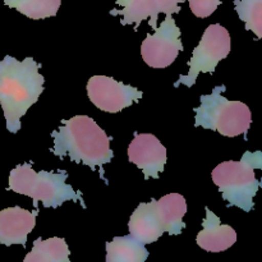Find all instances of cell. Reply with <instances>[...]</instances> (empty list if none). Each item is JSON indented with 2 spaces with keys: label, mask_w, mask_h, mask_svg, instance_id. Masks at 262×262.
<instances>
[{
  "label": "cell",
  "mask_w": 262,
  "mask_h": 262,
  "mask_svg": "<svg viewBox=\"0 0 262 262\" xmlns=\"http://www.w3.org/2000/svg\"><path fill=\"white\" fill-rule=\"evenodd\" d=\"M40 68L31 56L17 60L7 55L0 61V105L10 133L20 129L22 117L42 94L45 78Z\"/></svg>",
  "instance_id": "6da1fadb"
},
{
  "label": "cell",
  "mask_w": 262,
  "mask_h": 262,
  "mask_svg": "<svg viewBox=\"0 0 262 262\" xmlns=\"http://www.w3.org/2000/svg\"><path fill=\"white\" fill-rule=\"evenodd\" d=\"M54 140L53 154L59 158L68 156L74 163L90 166L92 171L113 160L110 141L112 137L104 132L92 118L87 115H76L63 120L60 127L51 132Z\"/></svg>",
  "instance_id": "7a4b0ae2"
},
{
  "label": "cell",
  "mask_w": 262,
  "mask_h": 262,
  "mask_svg": "<svg viewBox=\"0 0 262 262\" xmlns=\"http://www.w3.org/2000/svg\"><path fill=\"white\" fill-rule=\"evenodd\" d=\"M68 173L66 170L36 171L31 164H20L17 165L9 174V191L23 196L31 197L35 201L42 202L43 206L56 207L61 206L64 202L73 201L79 202L83 209H86L83 197L81 192H76L71 184L67 183Z\"/></svg>",
  "instance_id": "3957f363"
},
{
  "label": "cell",
  "mask_w": 262,
  "mask_h": 262,
  "mask_svg": "<svg viewBox=\"0 0 262 262\" xmlns=\"http://www.w3.org/2000/svg\"><path fill=\"white\" fill-rule=\"evenodd\" d=\"M261 168V151H246L239 161H224L212 170V181L228 206H237L245 212L253 209V199L261 187L255 170Z\"/></svg>",
  "instance_id": "277c9868"
},
{
  "label": "cell",
  "mask_w": 262,
  "mask_h": 262,
  "mask_svg": "<svg viewBox=\"0 0 262 262\" xmlns=\"http://www.w3.org/2000/svg\"><path fill=\"white\" fill-rule=\"evenodd\" d=\"M225 86H216L210 95L200 97L201 105L194 107V125L216 130L225 137L247 133L252 123L251 110L245 102L230 101L223 96Z\"/></svg>",
  "instance_id": "5b68a950"
},
{
  "label": "cell",
  "mask_w": 262,
  "mask_h": 262,
  "mask_svg": "<svg viewBox=\"0 0 262 262\" xmlns=\"http://www.w3.org/2000/svg\"><path fill=\"white\" fill-rule=\"evenodd\" d=\"M230 49L232 41L227 28L219 23L210 25L205 30L201 41L197 48H194L191 60L188 61V73L179 77L174 87H179V84L192 87L196 83L200 73H214L219 61L229 55Z\"/></svg>",
  "instance_id": "8992f818"
},
{
  "label": "cell",
  "mask_w": 262,
  "mask_h": 262,
  "mask_svg": "<svg viewBox=\"0 0 262 262\" xmlns=\"http://www.w3.org/2000/svg\"><path fill=\"white\" fill-rule=\"evenodd\" d=\"M182 33L171 15H166L152 35H147L141 45V55L148 67L164 69L173 64L179 51H183Z\"/></svg>",
  "instance_id": "52a82bcc"
},
{
  "label": "cell",
  "mask_w": 262,
  "mask_h": 262,
  "mask_svg": "<svg viewBox=\"0 0 262 262\" xmlns=\"http://www.w3.org/2000/svg\"><path fill=\"white\" fill-rule=\"evenodd\" d=\"M87 95L92 104L106 113H119L142 99L137 87L115 81L113 77L94 76L87 82Z\"/></svg>",
  "instance_id": "ba28073f"
},
{
  "label": "cell",
  "mask_w": 262,
  "mask_h": 262,
  "mask_svg": "<svg viewBox=\"0 0 262 262\" xmlns=\"http://www.w3.org/2000/svg\"><path fill=\"white\" fill-rule=\"evenodd\" d=\"M128 160L142 170L145 179H158L166 164V148L151 133H136L128 146Z\"/></svg>",
  "instance_id": "9c48e42d"
},
{
  "label": "cell",
  "mask_w": 262,
  "mask_h": 262,
  "mask_svg": "<svg viewBox=\"0 0 262 262\" xmlns=\"http://www.w3.org/2000/svg\"><path fill=\"white\" fill-rule=\"evenodd\" d=\"M38 209L33 211L19 206L8 207L0 211V243L4 246H26L27 237L33 230Z\"/></svg>",
  "instance_id": "30bf717a"
},
{
  "label": "cell",
  "mask_w": 262,
  "mask_h": 262,
  "mask_svg": "<svg viewBox=\"0 0 262 262\" xmlns=\"http://www.w3.org/2000/svg\"><path fill=\"white\" fill-rule=\"evenodd\" d=\"M206 217L202 222V230L197 234L196 243L202 250L219 253L228 250L237 242V233L230 225L220 223V217L209 207H205Z\"/></svg>",
  "instance_id": "8fae6325"
},
{
  "label": "cell",
  "mask_w": 262,
  "mask_h": 262,
  "mask_svg": "<svg viewBox=\"0 0 262 262\" xmlns=\"http://www.w3.org/2000/svg\"><path fill=\"white\" fill-rule=\"evenodd\" d=\"M128 229L129 235L142 245H151L164 234L156 214L155 200H151L148 204H140L136 207L128 223Z\"/></svg>",
  "instance_id": "7c38bea8"
},
{
  "label": "cell",
  "mask_w": 262,
  "mask_h": 262,
  "mask_svg": "<svg viewBox=\"0 0 262 262\" xmlns=\"http://www.w3.org/2000/svg\"><path fill=\"white\" fill-rule=\"evenodd\" d=\"M155 209L164 233L179 235L183 232L186 228L183 216L187 212V202L182 194L169 193L160 200H155Z\"/></svg>",
  "instance_id": "4fadbf2b"
},
{
  "label": "cell",
  "mask_w": 262,
  "mask_h": 262,
  "mask_svg": "<svg viewBox=\"0 0 262 262\" xmlns=\"http://www.w3.org/2000/svg\"><path fill=\"white\" fill-rule=\"evenodd\" d=\"M115 4L120 9L110 10L112 15L122 17V25H135V30L140 27L141 22L148 19V25L155 30L160 13L158 12L154 0H117Z\"/></svg>",
  "instance_id": "5bb4252c"
},
{
  "label": "cell",
  "mask_w": 262,
  "mask_h": 262,
  "mask_svg": "<svg viewBox=\"0 0 262 262\" xmlns=\"http://www.w3.org/2000/svg\"><path fill=\"white\" fill-rule=\"evenodd\" d=\"M106 262H143L147 260L148 251L145 245L132 235L113 238L106 242Z\"/></svg>",
  "instance_id": "9a60e30c"
},
{
  "label": "cell",
  "mask_w": 262,
  "mask_h": 262,
  "mask_svg": "<svg viewBox=\"0 0 262 262\" xmlns=\"http://www.w3.org/2000/svg\"><path fill=\"white\" fill-rule=\"evenodd\" d=\"M69 255L71 251L64 238H37L25 262H69Z\"/></svg>",
  "instance_id": "2e32d148"
},
{
  "label": "cell",
  "mask_w": 262,
  "mask_h": 262,
  "mask_svg": "<svg viewBox=\"0 0 262 262\" xmlns=\"http://www.w3.org/2000/svg\"><path fill=\"white\" fill-rule=\"evenodd\" d=\"M4 4L31 19H45L56 15L61 0H4Z\"/></svg>",
  "instance_id": "e0dca14e"
},
{
  "label": "cell",
  "mask_w": 262,
  "mask_h": 262,
  "mask_svg": "<svg viewBox=\"0 0 262 262\" xmlns=\"http://www.w3.org/2000/svg\"><path fill=\"white\" fill-rule=\"evenodd\" d=\"M235 12L246 23V30L262 38V0H234Z\"/></svg>",
  "instance_id": "ac0fdd59"
},
{
  "label": "cell",
  "mask_w": 262,
  "mask_h": 262,
  "mask_svg": "<svg viewBox=\"0 0 262 262\" xmlns=\"http://www.w3.org/2000/svg\"><path fill=\"white\" fill-rule=\"evenodd\" d=\"M192 13L199 18H207L217 9L222 0H188Z\"/></svg>",
  "instance_id": "d6986e66"
},
{
  "label": "cell",
  "mask_w": 262,
  "mask_h": 262,
  "mask_svg": "<svg viewBox=\"0 0 262 262\" xmlns=\"http://www.w3.org/2000/svg\"><path fill=\"white\" fill-rule=\"evenodd\" d=\"M159 13H164L166 15H173L181 12V4L183 0H154Z\"/></svg>",
  "instance_id": "ffe728a7"
}]
</instances>
